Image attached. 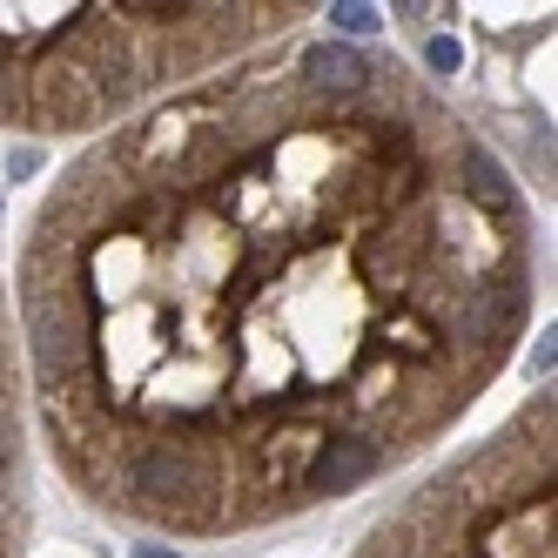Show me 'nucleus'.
<instances>
[{"instance_id":"obj_1","label":"nucleus","mask_w":558,"mask_h":558,"mask_svg":"<svg viewBox=\"0 0 558 558\" xmlns=\"http://www.w3.org/2000/svg\"><path fill=\"white\" fill-rule=\"evenodd\" d=\"M129 492L142 498V505H175V498H195V471H189V458L182 451H142V458H129Z\"/></svg>"},{"instance_id":"obj_2","label":"nucleus","mask_w":558,"mask_h":558,"mask_svg":"<svg viewBox=\"0 0 558 558\" xmlns=\"http://www.w3.org/2000/svg\"><path fill=\"white\" fill-rule=\"evenodd\" d=\"M371 464H377V445H364V437H337V445H324L310 458L303 492H316V498H324V492H350Z\"/></svg>"},{"instance_id":"obj_3","label":"nucleus","mask_w":558,"mask_h":558,"mask_svg":"<svg viewBox=\"0 0 558 558\" xmlns=\"http://www.w3.org/2000/svg\"><path fill=\"white\" fill-rule=\"evenodd\" d=\"M310 82H324V88H364L371 82V61L350 54V48H310Z\"/></svg>"},{"instance_id":"obj_4","label":"nucleus","mask_w":558,"mask_h":558,"mask_svg":"<svg viewBox=\"0 0 558 558\" xmlns=\"http://www.w3.org/2000/svg\"><path fill=\"white\" fill-rule=\"evenodd\" d=\"M330 27H343V34H377L384 27V8H371V0H337Z\"/></svg>"},{"instance_id":"obj_5","label":"nucleus","mask_w":558,"mask_h":558,"mask_svg":"<svg viewBox=\"0 0 558 558\" xmlns=\"http://www.w3.org/2000/svg\"><path fill=\"white\" fill-rule=\"evenodd\" d=\"M424 61H430L437 74H451L464 54H458V41H451V34H430V41H424Z\"/></svg>"},{"instance_id":"obj_6","label":"nucleus","mask_w":558,"mask_h":558,"mask_svg":"<svg viewBox=\"0 0 558 558\" xmlns=\"http://www.w3.org/2000/svg\"><path fill=\"white\" fill-rule=\"evenodd\" d=\"M142 558H175V551H155V545H148V551H142Z\"/></svg>"}]
</instances>
